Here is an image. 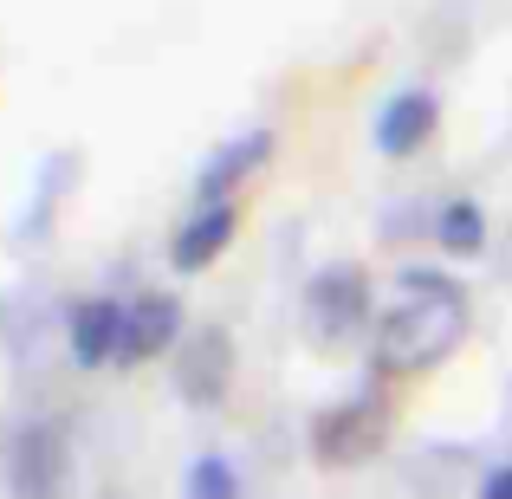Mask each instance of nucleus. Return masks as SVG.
<instances>
[{
	"instance_id": "obj_1",
	"label": "nucleus",
	"mask_w": 512,
	"mask_h": 499,
	"mask_svg": "<svg viewBox=\"0 0 512 499\" xmlns=\"http://www.w3.org/2000/svg\"><path fill=\"white\" fill-rule=\"evenodd\" d=\"M461 337H467L461 279L435 273V266H415V273H402L396 305H389L383 325H376L370 357H376L383 376H422V370H435V363H448Z\"/></svg>"
},
{
	"instance_id": "obj_2",
	"label": "nucleus",
	"mask_w": 512,
	"mask_h": 499,
	"mask_svg": "<svg viewBox=\"0 0 512 499\" xmlns=\"http://www.w3.org/2000/svg\"><path fill=\"white\" fill-rule=\"evenodd\" d=\"M299 325L318 350H344L350 337L370 325V279H363V266L338 260L325 273H312V286L299 299Z\"/></svg>"
},
{
	"instance_id": "obj_3",
	"label": "nucleus",
	"mask_w": 512,
	"mask_h": 499,
	"mask_svg": "<svg viewBox=\"0 0 512 499\" xmlns=\"http://www.w3.org/2000/svg\"><path fill=\"white\" fill-rule=\"evenodd\" d=\"M389 441V409L376 396H350L312 422V454L325 467H363Z\"/></svg>"
},
{
	"instance_id": "obj_4",
	"label": "nucleus",
	"mask_w": 512,
	"mask_h": 499,
	"mask_svg": "<svg viewBox=\"0 0 512 499\" xmlns=\"http://www.w3.org/2000/svg\"><path fill=\"white\" fill-rule=\"evenodd\" d=\"M7 493L13 499H59L65 493V441L59 428L26 422L7 441Z\"/></svg>"
},
{
	"instance_id": "obj_5",
	"label": "nucleus",
	"mask_w": 512,
	"mask_h": 499,
	"mask_svg": "<svg viewBox=\"0 0 512 499\" xmlns=\"http://www.w3.org/2000/svg\"><path fill=\"white\" fill-rule=\"evenodd\" d=\"M227 376H234V337L221 325H201L195 337H182V350H175V389H182V402H195V409L221 402Z\"/></svg>"
},
{
	"instance_id": "obj_6",
	"label": "nucleus",
	"mask_w": 512,
	"mask_h": 499,
	"mask_svg": "<svg viewBox=\"0 0 512 499\" xmlns=\"http://www.w3.org/2000/svg\"><path fill=\"white\" fill-rule=\"evenodd\" d=\"M234 234H240V214H234V201H201V208L188 214L182 227H175V240H169V260H175V273H208V266L221 260L227 247H234Z\"/></svg>"
},
{
	"instance_id": "obj_7",
	"label": "nucleus",
	"mask_w": 512,
	"mask_h": 499,
	"mask_svg": "<svg viewBox=\"0 0 512 499\" xmlns=\"http://www.w3.org/2000/svg\"><path fill=\"white\" fill-rule=\"evenodd\" d=\"M65 350H72L78 370H104L124 350V305L117 299H78L65 318Z\"/></svg>"
},
{
	"instance_id": "obj_8",
	"label": "nucleus",
	"mask_w": 512,
	"mask_h": 499,
	"mask_svg": "<svg viewBox=\"0 0 512 499\" xmlns=\"http://www.w3.org/2000/svg\"><path fill=\"white\" fill-rule=\"evenodd\" d=\"M175 337H182V305L169 292H143V299L124 305V350H117V363H150Z\"/></svg>"
},
{
	"instance_id": "obj_9",
	"label": "nucleus",
	"mask_w": 512,
	"mask_h": 499,
	"mask_svg": "<svg viewBox=\"0 0 512 499\" xmlns=\"http://www.w3.org/2000/svg\"><path fill=\"white\" fill-rule=\"evenodd\" d=\"M266 163H273V130H247V137H234L227 150H214L208 163H201L195 195H201V201H227L253 169H266Z\"/></svg>"
},
{
	"instance_id": "obj_10",
	"label": "nucleus",
	"mask_w": 512,
	"mask_h": 499,
	"mask_svg": "<svg viewBox=\"0 0 512 499\" xmlns=\"http://www.w3.org/2000/svg\"><path fill=\"white\" fill-rule=\"evenodd\" d=\"M376 150L383 156H415L428 137H435V98L428 91H396V98L376 111Z\"/></svg>"
},
{
	"instance_id": "obj_11",
	"label": "nucleus",
	"mask_w": 512,
	"mask_h": 499,
	"mask_svg": "<svg viewBox=\"0 0 512 499\" xmlns=\"http://www.w3.org/2000/svg\"><path fill=\"white\" fill-rule=\"evenodd\" d=\"M435 240L454 260H474V253L487 247V214H480V201H448L441 221H435Z\"/></svg>"
},
{
	"instance_id": "obj_12",
	"label": "nucleus",
	"mask_w": 512,
	"mask_h": 499,
	"mask_svg": "<svg viewBox=\"0 0 512 499\" xmlns=\"http://www.w3.org/2000/svg\"><path fill=\"white\" fill-rule=\"evenodd\" d=\"M188 499H240V474L221 454H201V461L188 467Z\"/></svg>"
},
{
	"instance_id": "obj_13",
	"label": "nucleus",
	"mask_w": 512,
	"mask_h": 499,
	"mask_svg": "<svg viewBox=\"0 0 512 499\" xmlns=\"http://www.w3.org/2000/svg\"><path fill=\"white\" fill-rule=\"evenodd\" d=\"M474 493H480V499H512V467H487Z\"/></svg>"
}]
</instances>
